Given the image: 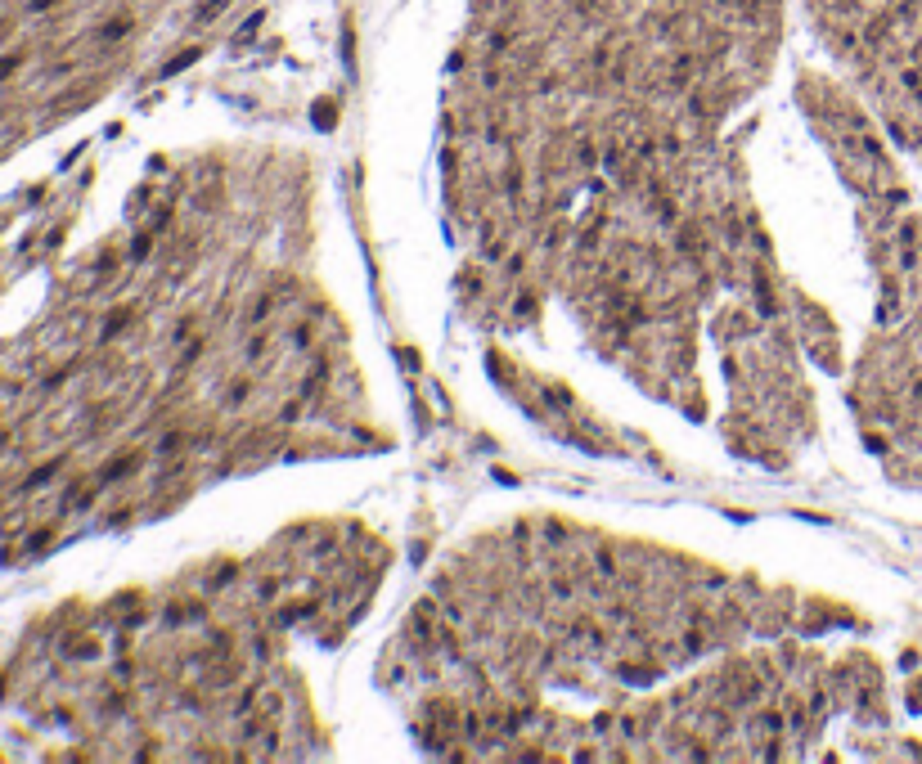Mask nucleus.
<instances>
[{"label":"nucleus","mask_w":922,"mask_h":764,"mask_svg":"<svg viewBox=\"0 0 922 764\" xmlns=\"http://www.w3.org/2000/svg\"><path fill=\"white\" fill-rule=\"evenodd\" d=\"M918 432H922V418H918Z\"/></svg>","instance_id":"obj_1"}]
</instances>
